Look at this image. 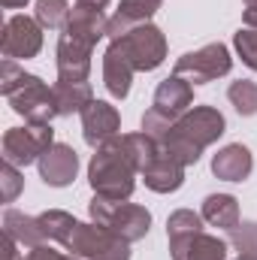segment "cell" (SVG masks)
I'll return each instance as SVG.
<instances>
[{"mask_svg":"<svg viewBox=\"0 0 257 260\" xmlns=\"http://www.w3.org/2000/svg\"><path fill=\"white\" fill-rule=\"evenodd\" d=\"M0 182H3V200H6V203H12V200L18 197V191H21V185H24L18 167L9 164V160H3V167H0Z\"/></svg>","mask_w":257,"mask_h":260,"instance_id":"f1b7e54d","label":"cell"},{"mask_svg":"<svg viewBox=\"0 0 257 260\" xmlns=\"http://www.w3.org/2000/svg\"><path fill=\"white\" fill-rule=\"evenodd\" d=\"M230 245L236 248V254H239V257L257 260V221L239 224L236 230H230Z\"/></svg>","mask_w":257,"mask_h":260,"instance_id":"4316f807","label":"cell"},{"mask_svg":"<svg viewBox=\"0 0 257 260\" xmlns=\"http://www.w3.org/2000/svg\"><path fill=\"white\" fill-rule=\"evenodd\" d=\"M88 212H91L94 224L109 227L112 233H118L127 242L142 239L151 227V212L145 206L127 203V200H106V197L94 194V200L88 203Z\"/></svg>","mask_w":257,"mask_h":260,"instance_id":"277c9868","label":"cell"},{"mask_svg":"<svg viewBox=\"0 0 257 260\" xmlns=\"http://www.w3.org/2000/svg\"><path fill=\"white\" fill-rule=\"evenodd\" d=\"M3 233H9L18 245L24 248H37V245H46V230L40 224V218H30L24 212H15V209H6L3 212Z\"/></svg>","mask_w":257,"mask_h":260,"instance_id":"ffe728a7","label":"cell"},{"mask_svg":"<svg viewBox=\"0 0 257 260\" xmlns=\"http://www.w3.org/2000/svg\"><path fill=\"white\" fill-rule=\"evenodd\" d=\"M88 182L97 197L130 200L133 188H136V170L121 148V136H112L109 142H103L94 151V157L88 164Z\"/></svg>","mask_w":257,"mask_h":260,"instance_id":"3957f363","label":"cell"},{"mask_svg":"<svg viewBox=\"0 0 257 260\" xmlns=\"http://www.w3.org/2000/svg\"><path fill=\"white\" fill-rule=\"evenodd\" d=\"M37 164H40V179L52 188H67L79 173V154L64 142H55Z\"/></svg>","mask_w":257,"mask_h":260,"instance_id":"8fae6325","label":"cell"},{"mask_svg":"<svg viewBox=\"0 0 257 260\" xmlns=\"http://www.w3.org/2000/svg\"><path fill=\"white\" fill-rule=\"evenodd\" d=\"M0 260H24L21 257V251H18V242L9 236V233H3V248H0Z\"/></svg>","mask_w":257,"mask_h":260,"instance_id":"1f68e13d","label":"cell"},{"mask_svg":"<svg viewBox=\"0 0 257 260\" xmlns=\"http://www.w3.org/2000/svg\"><path fill=\"white\" fill-rule=\"evenodd\" d=\"M0 3H3V9H21L27 0H0Z\"/></svg>","mask_w":257,"mask_h":260,"instance_id":"836d02e7","label":"cell"},{"mask_svg":"<svg viewBox=\"0 0 257 260\" xmlns=\"http://www.w3.org/2000/svg\"><path fill=\"white\" fill-rule=\"evenodd\" d=\"M194 103V85L188 79H182V76H170V79H164L160 85H157V91H154V106L151 109H157L160 115H167V118H182L188 109H191Z\"/></svg>","mask_w":257,"mask_h":260,"instance_id":"4fadbf2b","label":"cell"},{"mask_svg":"<svg viewBox=\"0 0 257 260\" xmlns=\"http://www.w3.org/2000/svg\"><path fill=\"white\" fill-rule=\"evenodd\" d=\"M203 221H209L212 227H224V230H236L239 221V203L230 194H209L203 200Z\"/></svg>","mask_w":257,"mask_h":260,"instance_id":"44dd1931","label":"cell"},{"mask_svg":"<svg viewBox=\"0 0 257 260\" xmlns=\"http://www.w3.org/2000/svg\"><path fill=\"white\" fill-rule=\"evenodd\" d=\"M245 6H257V0H245Z\"/></svg>","mask_w":257,"mask_h":260,"instance_id":"d590c367","label":"cell"},{"mask_svg":"<svg viewBox=\"0 0 257 260\" xmlns=\"http://www.w3.org/2000/svg\"><path fill=\"white\" fill-rule=\"evenodd\" d=\"M55 145V130L52 124H24V127H9L3 133V160L15 167H27L40 160L49 148Z\"/></svg>","mask_w":257,"mask_h":260,"instance_id":"8992f818","label":"cell"},{"mask_svg":"<svg viewBox=\"0 0 257 260\" xmlns=\"http://www.w3.org/2000/svg\"><path fill=\"white\" fill-rule=\"evenodd\" d=\"M236 260H251V257H239V254H236Z\"/></svg>","mask_w":257,"mask_h":260,"instance_id":"8d00e7d4","label":"cell"},{"mask_svg":"<svg viewBox=\"0 0 257 260\" xmlns=\"http://www.w3.org/2000/svg\"><path fill=\"white\" fill-rule=\"evenodd\" d=\"M233 46H236V52H239L242 64L251 67V70L257 73V30H251V27H245V30H236V37H233Z\"/></svg>","mask_w":257,"mask_h":260,"instance_id":"83f0119b","label":"cell"},{"mask_svg":"<svg viewBox=\"0 0 257 260\" xmlns=\"http://www.w3.org/2000/svg\"><path fill=\"white\" fill-rule=\"evenodd\" d=\"M91 52H94L91 46L61 34V40H58V79H64V82H88Z\"/></svg>","mask_w":257,"mask_h":260,"instance_id":"5bb4252c","label":"cell"},{"mask_svg":"<svg viewBox=\"0 0 257 260\" xmlns=\"http://www.w3.org/2000/svg\"><path fill=\"white\" fill-rule=\"evenodd\" d=\"M40 224L49 239L61 242L64 251H70L79 260H130V242L103 224H82L61 209L43 212Z\"/></svg>","mask_w":257,"mask_h":260,"instance_id":"6da1fadb","label":"cell"},{"mask_svg":"<svg viewBox=\"0 0 257 260\" xmlns=\"http://www.w3.org/2000/svg\"><path fill=\"white\" fill-rule=\"evenodd\" d=\"M121 148H124V154L130 157V164H133V170L136 173H142L157 154H160V145L142 130V133H121Z\"/></svg>","mask_w":257,"mask_h":260,"instance_id":"7402d4cb","label":"cell"},{"mask_svg":"<svg viewBox=\"0 0 257 260\" xmlns=\"http://www.w3.org/2000/svg\"><path fill=\"white\" fill-rule=\"evenodd\" d=\"M227 97L239 115H254L257 112V82H248V79L233 82L227 88Z\"/></svg>","mask_w":257,"mask_h":260,"instance_id":"484cf974","label":"cell"},{"mask_svg":"<svg viewBox=\"0 0 257 260\" xmlns=\"http://www.w3.org/2000/svg\"><path fill=\"white\" fill-rule=\"evenodd\" d=\"M106 27H109V18L103 15V9H94V6H82V3H76L73 12H70V18H67V24L61 27V34L94 49L97 40L106 37Z\"/></svg>","mask_w":257,"mask_h":260,"instance_id":"7c38bea8","label":"cell"},{"mask_svg":"<svg viewBox=\"0 0 257 260\" xmlns=\"http://www.w3.org/2000/svg\"><path fill=\"white\" fill-rule=\"evenodd\" d=\"M133 73H136V70L130 64V58L124 55L121 43H109V49H106V55H103V85H106V91H109L112 97L124 100L130 94Z\"/></svg>","mask_w":257,"mask_h":260,"instance_id":"2e32d148","label":"cell"},{"mask_svg":"<svg viewBox=\"0 0 257 260\" xmlns=\"http://www.w3.org/2000/svg\"><path fill=\"white\" fill-rule=\"evenodd\" d=\"M27 260H79V257L61 254V251H55V248H49V245H37V248H30Z\"/></svg>","mask_w":257,"mask_h":260,"instance_id":"4dcf8cb0","label":"cell"},{"mask_svg":"<svg viewBox=\"0 0 257 260\" xmlns=\"http://www.w3.org/2000/svg\"><path fill=\"white\" fill-rule=\"evenodd\" d=\"M76 3H82V6H94V9H103L109 0H76Z\"/></svg>","mask_w":257,"mask_h":260,"instance_id":"e575fe53","label":"cell"},{"mask_svg":"<svg viewBox=\"0 0 257 260\" xmlns=\"http://www.w3.org/2000/svg\"><path fill=\"white\" fill-rule=\"evenodd\" d=\"M164 0H121L118 3V12L109 18V27H106V37L109 40H118L124 37L130 27L136 24H145L157 9H160Z\"/></svg>","mask_w":257,"mask_h":260,"instance_id":"ac0fdd59","label":"cell"},{"mask_svg":"<svg viewBox=\"0 0 257 260\" xmlns=\"http://www.w3.org/2000/svg\"><path fill=\"white\" fill-rule=\"evenodd\" d=\"M24 76H27V73H24L21 67L15 64V61H9V58H6V61L0 64V91H3V97H9V94H12V91L24 82Z\"/></svg>","mask_w":257,"mask_h":260,"instance_id":"f546056e","label":"cell"},{"mask_svg":"<svg viewBox=\"0 0 257 260\" xmlns=\"http://www.w3.org/2000/svg\"><path fill=\"white\" fill-rule=\"evenodd\" d=\"M43 49V24L27 15H9L0 37V52L9 61H27Z\"/></svg>","mask_w":257,"mask_h":260,"instance_id":"9c48e42d","label":"cell"},{"mask_svg":"<svg viewBox=\"0 0 257 260\" xmlns=\"http://www.w3.org/2000/svg\"><path fill=\"white\" fill-rule=\"evenodd\" d=\"M251 151L242 145V142H233V145H224L215 157H212V173L224 182H242L251 176Z\"/></svg>","mask_w":257,"mask_h":260,"instance_id":"d6986e66","label":"cell"},{"mask_svg":"<svg viewBox=\"0 0 257 260\" xmlns=\"http://www.w3.org/2000/svg\"><path fill=\"white\" fill-rule=\"evenodd\" d=\"M242 18H245V24H248L251 30H257V6H245V15H242Z\"/></svg>","mask_w":257,"mask_h":260,"instance_id":"d6a6232c","label":"cell"},{"mask_svg":"<svg viewBox=\"0 0 257 260\" xmlns=\"http://www.w3.org/2000/svg\"><path fill=\"white\" fill-rule=\"evenodd\" d=\"M55 100H58V112L61 115H73V112H82L94 100V94H91L88 82H64V79H58Z\"/></svg>","mask_w":257,"mask_h":260,"instance_id":"603a6c76","label":"cell"},{"mask_svg":"<svg viewBox=\"0 0 257 260\" xmlns=\"http://www.w3.org/2000/svg\"><path fill=\"white\" fill-rule=\"evenodd\" d=\"M118 130H121V115H118V109L112 103L91 100L82 109V133H85V142L91 148H100L103 142L118 136Z\"/></svg>","mask_w":257,"mask_h":260,"instance_id":"30bf717a","label":"cell"},{"mask_svg":"<svg viewBox=\"0 0 257 260\" xmlns=\"http://www.w3.org/2000/svg\"><path fill=\"white\" fill-rule=\"evenodd\" d=\"M37 15V21L43 24V27H49V30H58V27H64L67 18H70V3L67 0H37V9H34Z\"/></svg>","mask_w":257,"mask_h":260,"instance_id":"d4e9b609","label":"cell"},{"mask_svg":"<svg viewBox=\"0 0 257 260\" xmlns=\"http://www.w3.org/2000/svg\"><path fill=\"white\" fill-rule=\"evenodd\" d=\"M173 260H227V242L209 233H194L188 239L170 242Z\"/></svg>","mask_w":257,"mask_h":260,"instance_id":"e0dca14e","label":"cell"},{"mask_svg":"<svg viewBox=\"0 0 257 260\" xmlns=\"http://www.w3.org/2000/svg\"><path fill=\"white\" fill-rule=\"evenodd\" d=\"M233 67V58L227 52V46L221 43H209L197 52H188L176 61V76L188 79L194 85H206V82H215L221 76H227Z\"/></svg>","mask_w":257,"mask_h":260,"instance_id":"ba28073f","label":"cell"},{"mask_svg":"<svg viewBox=\"0 0 257 260\" xmlns=\"http://www.w3.org/2000/svg\"><path fill=\"white\" fill-rule=\"evenodd\" d=\"M139 176L145 179V188H151L154 194H173V191H179L182 182H185V167H182L173 154H167V151L160 148V154H157Z\"/></svg>","mask_w":257,"mask_h":260,"instance_id":"9a60e30c","label":"cell"},{"mask_svg":"<svg viewBox=\"0 0 257 260\" xmlns=\"http://www.w3.org/2000/svg\"><path fill=\"white\" fill-rule=\"evenodd\" d=\"M112 43H121V49L130 58L133 70H142V73L157 70V67L164 64V58H167V37L154 24H148V21L130 27L124 37H118Z\"/></svg>","mask_w":257,"mask_h":260,"instance_id":"52a82bcc","label":"cell"},{"mask_svg":"<svg viewBox=\"0 0 257 260\" xmlns=\"http://www.w3.org/2000/svg\"><path fill=\"white\" fill-rule=\"evenodd\" d=\"M6 100H9L12 112L24 115V121H30V124H52V118L61 115L58 100H55V88H49L40 76H30V73Z\"/></svg>","mask_w":257,"mask_h":260,"instance_id":"5b68a950","label":"cell"},{"mask_svg":"<svg viewBox=\"0 0 257 260\" xmlns=\"http://www.w3.org/2000/svg\"><path fill=\"white\" fill-rule=\"evenodd\" d=\"M224 133V115L212 106H191L170 130V136L160 142L167 154H173L182 167H191L200 160L203 148H209Z\"/></svg>","mask_w":257,"mask_h":260,"instance_id":"7a4b0ae2","label":"cell"},{"mask_svg":"<svg viewBox=\"0 0 257 260\" xmlns=\"http://www.w3.org/2000/svg\"><path fill=\"white\" fill-rule=\"evenodd\" d=\"M203 230V218L191 212V209H179L167 218V239L170 242H179V239H188L194 233Z\"/></svg>","mask_w":257,"mask_h":260,"instance_id":"cb8c5ba5","label":"cell"}]
</instances>
